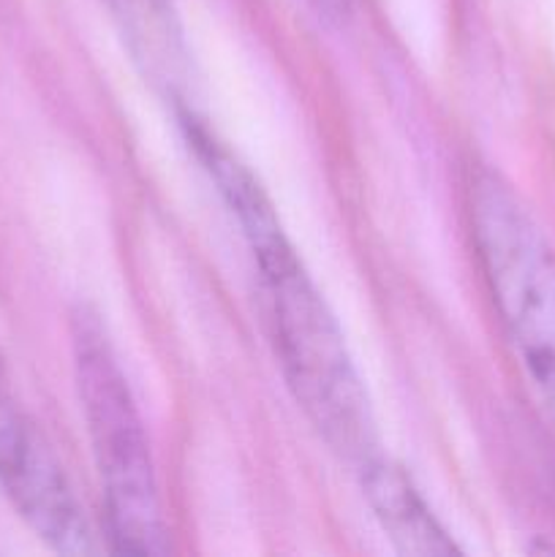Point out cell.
I'll return each mask as SVG.
<instances>
[{
	"label": "cell",
	"mask_w": 555,
	"mask_h": 557,
	"mask_svg": "<svg viewBox=\"0 0 555 557\" xmlns=\"http://www.w3.org/2000/svg\"><path fill=\"white\" fill-rule=\"evenodd\" d=\"M185 125L196 158L218 185V194L250 245L286 386L330 451L359 473L384 451L368 392L354 368L341 324L288 243L275 207L254 174L205 125L194 117L185 120Z\"/></svg>",
	"instance_id": "obj_1"
},
{
	"label": "cell",
	"mask_w": 555,
	"mask_h": 557,
	"mask_svg": "<svg viewBox=\"0 0 555 557\" xmlns=\"http://www.w3.org/2000/svg\"><path fill=\"white\" fill-rule=\"evenodd\" d=\"M71 359L101 482L109 542L120 555H166L169 531L145 419L107 324L87 305L71 313Z\"/></svg>",
	"instance_id": "obj_2"
},
{
	"label": "cell",
	"mask_w": 555,
	"mask_h": 557,
	"mask_svg": "<svg viewBox=\"0 0 555 557\" xmlns=\"http://www.w3.org/2000/svg\"><path fill=\"white\" fill-rule=\"evenodd\" d=\"M479 267L501 326L528 379L555 413V250L520 196L493 172L468 188Z\"/></svg>",
	"instance_id": "obj_3"
},
{
	"label": "cell",
	"mask_w": 555,
	"mask_h": 557,
	"mask_svg": "<svg viewBox=\"0 0 555 557\" xmlns=\"http://www.w3.org/2000/svg\"><path fill=\"white\" fill-rule=\"evenodd\" d=\"M0 487L30 531L60 555H90L92 533L52 446L0 389Z\"/></svg>",
	"instance_id": "obj_4"
},
{
	"label": "cell",
	"mask_w": 555,
	"mask_h": 557,
	"mask_svg": "<svg viewBox=\"0 0 555 557\" xmlns=\"http://www.w3.org/2000/svg\"><path fill=\"white\" fill-rule=\"evenodd\" d=\"M357 479L370 511L403 555L449 557L457 553L452 536L435 520L422 493L397 462L384 455L375 457L357 473Z\"/></svg>",
	"instance_id": "obj_5"
},
{
	"label": "cell",
	"mask_w": 555,
	"mask_h": 557,
	"mask_svg": "<svg viewBox=\"0 0 555 557\" xmlns=\"http://www.w3.org/2000/svg\"><path fill=\"white\" fill-rule=\"evenodd\" d=\"M128 44L131 54L147 76L163 90L183 85L185 52L183 27H180L174 0H101Z\"/></svg>",
	"instance_id": "obj_6"
}]
</instances>
